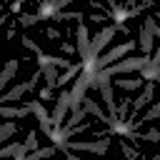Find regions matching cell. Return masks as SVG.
<instances>
[{
    "label": "cell",
    "mask_w": 160,
    "mask_h": 160,
    "mask_svg": "<svg viewBox=\"0 0 160 160\" xmlns=\"http://www.w3.org/2000/svg\"><path fill=\"white\" fill-rule=\"evenodd\" d=\"M28 108H30V112L35 115V120L40 122V130H42L48 138H52L55 128H52V122H50V112L42 108V102H40V100H28Z\"/></svg>",
    "instance_id": "6"
},
{
    "label": "cell",
    "mask_w": 160,
    "mask_h": 160,
    "mask_svg": "<svg viewBox=\"0 0 160 160\" xmlns=\"http://www.w3.org/2000/svg\"><path fill=\"white\" fill-rule=\"evenodd\" d=\"M42 2H50V0H42Z\"/></svg>",
    "instance_id": "41"
},
{
    "label": "cell",
    "mask_w": 160,
    "mask_h": 160,
    "mask_svg": "<svg viewBox=\"0 0 160 160\" xmlns=\"http://www.w3.org/2000/svg\"><path fill=\"white\" fill-rule=\"evenodd\" d=\"M40 65H55L58 70H68V68L72 65V60L60 58V55H45V52H40V55H38V68H40Z\"/></svg>",
    "instance_id": "11"
},
{
    "label": "cell",
    "mask_w": 160,
    "mask_h": 160,
    "mask_svg": "<svg viewBox=\"0 0 160 160\" xmlns=\"http://www.w3.org/2000/svg\"><path fill=\"white\" fill-rule=\"evenodd\" d=\"M115 30H118L115 25H102V28L92 35V40H90V50H88V58L82 60V70H85V72H92V75L98 72V70H95V60H98L100 50L110 45V40L115 38Z\"/></svg>",
    "instance_id": "1"
},
{
    "label": "cell",
    "mask_w": 160,
    "mask_h": 160,
    "mask_svg": "<svg viewBox=\"0 0 160 160\" xmlns=\"http://www.w3.org/2000/svg\"><path fill=\"white\" fill-rule=\"evenodd\" d=\"M158 72H160V62H158V68H155V75H158Z\"/></svg>",
    "instance_id": "39"
},
{
    "label": "cell",
    "mask_w": 160,
    "mask_h": 160,
    "mask_svg": "<svg viewBox=\"0 0 160 160\" xmlns=\"http://www.w3.org/2000/svg\"><path fill=\"white\" fill-rule=\"evenodd\" d=\"M25 148L32 152V150H38V135H35V130H30L28 132V140H25Z\"/></svg>",
    "instance_id": "29"
},
{
    "label": "cell",
    "mask_w": 160,
    "mask_h": 160,
    "mask_svg": "<svg viewBox=\"0 0 160 160\" xmlns=\"http://www.w3.org/2000/svg\"><path fill=\"white\" fill-rule=\"evenodd\" d=\"M148 60L150 58H145V55H132V58H122V60H118V62H112V65H108L105 70H100V72H105L108 78H118V75H128V72H135V70H142L145 65H148Z\"/></svg>",
    "instance_id": "2"
},
{
    "label": "cell",
    "mask_w": 160,
    "mask_h": 160,
    "mask_svg": "<svg viewBox=\"0 0 160 160\" xmlns=\"http://www.w3.org/2000/svg\"><path fill=\"white\" fill-rule=\"evenodd\" d=\"M140 50H142V55H145V58H150V55H152V50H155V48H152V32H150L145 25L140 28Z\"/></svg>",
    "instance_id": "16"
},
{
    "label": "cell",
    "mask_w": 160,
    "mask_h": 160,
    "mask_svg": "<svg viewBox=\"0 0 160 160\" xmlns=\"http://www.w3.org/2000/svg\"><path fill=\"white\" fill-rule=\"evenodd\" d=\"M30 115V108H10V105H0V118H25Z\"/></svg>",
    "instance_id": "17"
},
{
    "label": "cell",
    "mask_w": 160,
    "mask_h": 160,
    "mask_svg": "<svg viewBox=\"0 0 160 160\" xmlns=\"http://www.w3.org/2000/svg\"><path fill=\"white\" fill-rule=\"evenodd\" d=\"M155 20H160V12H155Z\"/></svg>",
    "instance_id": "40"
},
{
    "label": "cell",
    "mask_w": 160,
    "mask_h": 160,
    "mask_svg": "<svg viewBox=\"0 0 160 160\" xmlns=\"http://www.w3.org/2000/svg\"><path fill=\"white\" fill-rule=\"evenodd\" d=\"M18 65H20L18 60H8V62L0 68V92L5 90V85H8V82L12 80V75L18 72Z\"/></svg>",
    "instance_id": "14"
},
{
    "label": "cell",
    "mask_w": 160,
    "mask_h": 160,
    "mask_svg": "<svg viewBox=\"0 0 160 160\" xmlns=\"http://www.w3.org/2000/svg\"><path fill=\"white\" fill-rule=\"evenodd\" d=\"M155 118H160V102H155V105H150V110L140 118V120H135V122H152Z\"/></svg>",
    "instance_id": "22"
},
{
    "label": "cell",
    "mask_w": 160,
    "mask_h": 160,
    "mask_svg": "<svg viewBox=\"0 0 160 160\" xmlns=\"http://www.w3.org/2000/svg\"><path fill=\"white\" fill-rule=\"evenodd\" d=\"M55 152H58V148H55V145H48V148H38V150H32L25 160H40V158L45 160V158H52Z\"/></svg>",
    "instance_id": "20"
},
{
    "label": "cell",
    "mask_w": 160,
    "mask_h": 160,
    "mask_svg": "<svg viewBox=\"0 0 160 160\" xmlns=\"http://www.w3.org/2000/svg\"><path fill=\"white\" fill-rule=\"evenodd\" d=\"M112 85L130 92V90H142L145 80H142V75H140V78H120V75H118V80H112Z\"/></svg>",
    "instance_id": "12"
},
{
    "label": "cell",
    "mask_w": 160,
    "mask_h": 160,
    "mask_svg": "<svg viewBox=\"0 0 160 160\" xmlns=\"http://www.w3.org/2000/svg\"><path fill=\"white\" fill-rule=\"evenodd\" d=\"M130 138H132L135 142H140V140H148V142H160V130H158V128H150L148 132H130Z\"/></svg>",
    "instance_id": "19"
},
{
    "label": "cell",
    "mask_w": 160,
    "mask_h": 160,
    "mask_svg": "<svg viewBox=\"0 0 160 160\" xmlns=\"http://www.w3.org/2000/svg\"><path fill=\"white\" fill-rule=\"evenodd\" d=\"M18 148H20V142H10V145L0 148V158H10V155H15V152H18Z\"/></svg>",
    "instance_id": "28"
},
{
    "label": "cell",
    "mask_w": 160,
    "mask_h": 160,
    "mask_svg": "<svg viewBox=\"0 0 160 160\" xmlns=\"http://www.w3.org/2000/svg\"><path fill=\"white\" fill-rule=\"evenodd\" d=\"M20 42H22V45H25L28 50H32L35 55H40V52H42V50H40V45H38V42L32 40V38H28V35H22V38H20Z\"/></svg>",
    "instance_id": "27"
},
{
    "label": "cell",
    "mask_w": 160,
    "mask_h": 160,
    "mask_svg": "<svg viewBox=\"0 0 160 160\" xmlns=\"http://www.w3.org/2000/svg\"><path fill=\"white\" fill-rule=\"evenodd\" d=\"M82 108H85V112H92V115H95V118H98L100 122H105V125H112V120H110V115H108V112H102V110H100V105H98L95 100H90V98H85V100H82Z\"/></svg>",
    "instance_id": "13"
},
{
    "label": "cell",
    "mask_w": 160,
    "mask_h": 160,
    "mask_svg": "<svg viewBox=\"0 0 160 160\" xmlns=\"http://www.w3.org/2000/svg\"><path fill=\"white\" fill-rule=\"evenodd\" d=\"M68 110H70V90H62L60 98H58V102H55V110L50 112V122H52V128H62Z\"/></svg>",
    "instance_id": "8"
},
{
    "label": "cell",
    "mask_w": 160,
    "mask_h": 160,
    "mask_svg": "<svg viewBox=\"0 0 160 160\" xmlns=\"http://www.w3.org/2000/svg\"><path fill=\"white\" fill-rule=\"evenodd\" d=\"M60 50H62L65 55H72V52H75V48H72L70 42H60Z\"/></svg>",
    "instance_id": "32"
},
{
    "label": "cell",
    "mask_w": 160,
    "mask_h": 160,
    "mask_svg": "<svg viewBox=\"0 0 160 160\" xmlns=\"http://www.w3.org/2000/svg\"><path fill=\"white\" fill-rule=\"evenodd\" d=\"M120 150L125 152V158H128V160H135V150H132L130 145H125V140H120Z\"/></svg>",
    "instance_id": "30"
},
{
    "label": "cell",
    "mask_w": 160,
    "mask_h": 160,
    "mask_svg": "<svg viewBox=\"0 0 160 160\" xmlns=\"http://www.w3.org/2000/svg\"><path fill=\"white\" fill-rule=\"evenodd\" d=\"M90 82H92V72H85V70H80V72L75 75V80H72V88H70V110H72V112L82 108V100H85V92H88Z\"/></svg>",
    "instance_id": "3"
},
{
    "label": "cell",
    "mask_w": 160,
    "mask_h": 160,
    "mask_svg": "<svg viewBox=\"0 0 160 160\" xmlns=\"http://www.w3.org/2000/svg\"><path fill=\"white\" fill-rule=\"evenodd\" d=\"M75 38H78V52L82 55V60L88 58V50H90V32H88V25L85 22H78V30H75Z\"/></svg>",
    "instance_id": "9"
},
{
    "label": "cell",
    "mask_w": 160,
    "mask_h": 160,
    "mask_svg": "<svg viewBox=\"0 0 160 160\" xmlns=\"http://www.w3.org/2000/svg\"><path fill=\"white\" fill-rule=\"evenodd\" d=\"M68 150L105 155V152L110 150V138H98V140H68Z\"/></svg>",
    "instance_id": "4"
},
{
    "label": "cell",
    "mask_w": 160,
    "mask_h": 160,
    "mask_svg": "<svg viewBox=\"0 0 160 160\" xmlns=\"http://www.w3.org/2000/svg\"><path fill=\"white\" fill-rule=\"evenodd\" d=\"M145 28L152 32V38H160V25H158L155 15H148V18H145Z\"/></svg>",
    "instance_id": "25"
},
{
    "label": "cell",
    "mask_w": 160,
    "mask_h": 160,
    "mask_svg": "<svg viewBox=\"0 0 160 160\" xmlns=\"http://www.w3.org/2000/svg\"><path fill=\"white\" fill-rule=\"evenodd\" d=\"M125 160H128V158H125Z\"/></svg>",
    "instance_id": "43"
},
{
    "label": "cell",
    "mask_w": 160,
    "mask_h": 160,
    "mask_svg": "<svg viewBox=\"0 0 160 160\" xmlns=\"http://www.w3.org/2000/svg\"><path fill=\"white\" fill-rule=\"evenodd\" d=\"M20 8H22V0H12L10 10H12V12H20Z\"/></svg>",
    "instance_id": "35"
},
{
    "label": "cell",
    "mask_w": 160,
    "mask_h": 160,
    "mask_svg": "<svg viewBox=\"0 0 160 160\" xmlns=\"http://www.w3.org/2000/svg\"><path fill=\"white\" fill-rule=\"evenodd\" d=\"M50 2H55V0H50Z\"/></svg>",
    "instance_id": "42"
},
{
    "label": "cell",
    "mask_w": 160,
    "mask_h": 160,
    "mask_svg": "<svg viewBox=\"0 0 160 160\" xmlns=\"http://www.w3.org/2000/svg\"><path fill=\"white\" fill-rule=\"evenodd\" d=\"M38 20H42L38 12H35V15H20V18H18V22H20L22 28H30V25H35Z\"/></svg>",
    "instance_id": "26"
},
{
    "label": "cell",
    "mask_w": 160,
    "mask_h": 160,
    "mask_svg": "<svg viewBox=\"0 0 160 160\" xmlns=\"http://www.w3.org/2000/svg\"><path fill=\"white\" fill-rule=\"evenodd\" d=\"M52 20H55V22H60V20H78V22H82V20H85V15H82V12H78V10H72V12L58 10V12L52 15Z\"/></svg>",
    "instance_id": "21"
},
{
    "label": "cell",
    "mask_w": 160,
    "mask_h": 160,
    "mask_svg": "<svg viewBox=\"0 0 160 160\" xmlns=\"http://www.w3.org/2000/svg\"><path fill=\"white\" fill-rule=\"evenodd\" d=\"M152 95H155V80H145V85H142L140 95H138V98H132V105H130V110H132V120H138V112H140L142 108H148V105H150Z\"/></svg>",
    "instance_id": "7"
},
{
    "label": "cell",
    "mask_w": 160,
    "mask_h": 160,
    "mask_svg": "<svg viewBox=\"0 0 160 160\" xmlns=\"http://www.w3.org/2000/svg\"><path fill=\"white\" fill-rule=\"evenodd\" d=\"M0 62H2V60H0Z\"/></svg>",
    "instance_id": "44"
},
{
    "label": "cell",
    "mask_w": 160,
    "mask_h": 160,
    "mask_svg": "<svg viewBox=\"0 0 160 160\" xmlns=\"http://www.w3.org/2000/svg\"><path fill=\"white\" fill-rule=\"evenodd\" d=\"M160 0H145V2H140L138 8H132V10H128V18H135V15H140L142 10H148V8H152V5H158Z\"/></svg>",
    "instance_id": "24"
},
{
    "label": "cell",
    "mask_w": 160,
    "mask_h": 160,
    "mask_svg": "<svg viewBox=\"0 0 160 160\" xmlns=\"http://www.w3.org/2000/svg\"><path fill=\"white\" fill-rule=\"evenodd\" d=\"M28 90H32V88H30V82H18V85H12L8 92H2V95H0V105L15 102V100H18V98H22Z\"/></svg>",
    "instance_id": "10"
},
{
    "label": "cell",
    "mask_w": 160,
    "mask_h": 160,
    "mask_svg": "<svg viewBox=\"0 0 160 160\" xmlns=\"http://www.w3.org/2000/svg\"><path fill=\"white\" fill-rule=\"evenodd\" d=\"M5 22H8V18H5V15H0V28H2Z\"/></svg>",
    "instance_id": "38"
},
{
    "label": "cell",
    "mask_w": 160,
    "mask_h": 160,
    "mask_svg": "<svg viewBox=\"0 0 160 160\" xmlns=\"http://www.w3.org/2000/svg\"><path fill=\"white\" fill-rule=\"evenodd\" d=\"M75 0H55L52 5H55V10H60V8H68V5H72Z\"/></svg>",
    "instance_id": "33"
},
{
    "label": "cell",
    "mask_w": 160,
    "mask_h": 160,
    "mask_svg": "<svg viewBox=\"0 0 160 160\" xmlns=\"http://www.w3.org/2000/svg\"><path fill=\"white\" fill-rule=\"evenodd\" d=\"M50 92H52L50 88H42V90H40V98H42V100H48V98H50Z\"/></svg>",
    "instance_id": "36"
},
{
    "label": "cell",
    "mask_w": 160,
    "mask_h": 160,
    "mask_svg": "<svg viewBox=\"0 0 160 160\" xmlns=\"http://www.w3.org/2000/svg\"><path fill=\"white\" fill-rule=\"evenodd\" d=\"M45 35H48L50 40H58V42H60V32H58V28H48V30H45Z\"/></svg>",
    "instance_id": "31"
},
{
    "label": "cell",
    "mask_w": 160,
    "mask_h": 160,
    "mask_svg": "<svg viewBox=\"0 0 160 160\" xmlns=\"http://www.w3.org/2000/svg\"><path fill=\"white\" fill-rule=\"evenodd\" d=\"M105 2H108V8H110V10H115V8H118V0H105Z\"/></svg>",
    "instance_id": "37"
},
{
    "label": "cell",
    "mask_w": 160,
    "mask_h": 160,
    "mask_svg": "<svg viewBox=\"0 0 160 160\" xmlns=\"http://www.w3.org/2000/svg\"><path fill=\"white\" fill-rule=\"evenodd\" d=\"M15 135V122H2L0 125V145L8 140V138H12Z\"/></svg>",
    "instance_id": "23"
},
{
    "label": "cell",
    "mask_w": 160,
    "mask_h": 160,
    "mask_svg": "<svg viewBox=\"0 0 160 160\" xmlns=\"http://www.w3.org/2000/svg\"><path fill=\"white\" fill-rule=\"evenodd\" d=\"M40 72H42V78H45V88H58V75H60V70L55 68V65H40L38 68Z\"/></svg>",
    "instance_id": "15"
},
{
    "label": "cell",
    "mask_w": 160,
    "mask_h": 160,
    "mask_svg": "<svg viewBox=\"0 0 160 160\" xmlns=\"http://www.w3.org/2000/svg\"><path fill=\"white\" fill-rule=\"evenodd\" d=\"M80 70H82V68H80L78 62H72V65H70L68 70H62V72L58 75V85H60V88H62V85H68L70 80H75V75H78Z\"/></svg>",
    "instance_id": "18"
},
{
    "label": "cell",
    "mask_w": 160,
    "mask_h": 160,
    "mask_svg": "<svg viewBox=\"0 0 160 160\" xmlns=\"http://www.w3.org/2000/svg\"><path fill=\"white\" fill-rule=\"evenodd\" d=\"M135 48V42L132 40H128V42H120V45H115V48H110L105 55H100L98 60H95V70H105L108 65H112V62H118V60H122L130 50Z\"/></svg>",
    "instance_id": "5"
},
{
    "label": "cell",
    "mask_w": 160,
    "mask_h": 160,
    "mask_svg": "<svg viewBox=\"0 0 160 160\" xmlns=\"http://www.w3.org/2000/svg\"><path fill=\"white\" fill-rule=\"evenodd\" d=\"M15 22H18V20H10V25H8V32H5L8 38H12V35H15Z\"/></svg>",
    "instance_id": "34"
}]
</instances>
